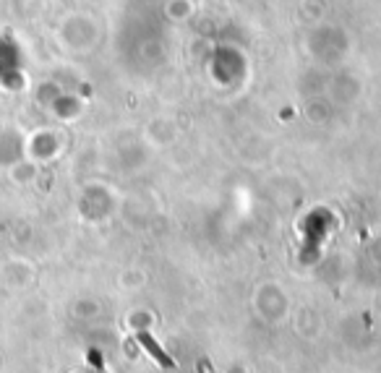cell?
Instances as JSON below:
<instances>
[{
  "label": "cell",
  "instance_id": "cell-1",
  "mask_svg": "<svg viewBox=\"0 0 381 373\" xmlns=\"http://www.w3.org/2000/svg\"><path fill=\"white\" fill-rule=\"evenodd\" d=\"M141 342L147 344V350H149L152 355H157V358H159L162 363H165V366H170V360L165 358V355H162V350L157 347V342H152V336H149V334H141Z\"/></svg>",
  "mask_w": 381,
  "mask_h": 373
}]
</instances>
